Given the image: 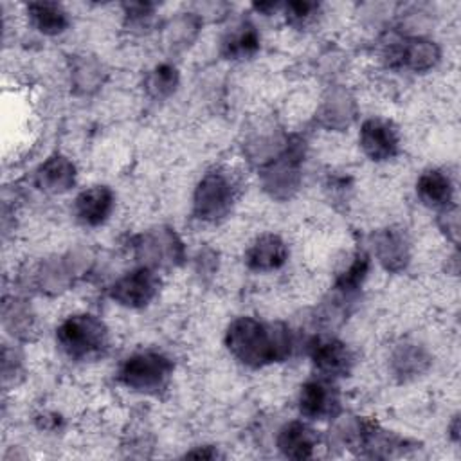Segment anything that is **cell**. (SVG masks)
Listing matches in <instances>:
<instances>
[{
  "label": "cell",
  "mask_w": 461,
  "mask_h": 461,
  "mask_svg": "<svg viewBox=\"0 0 461 461\" xmlns=\"http://www.w3.org/2000/svg\"><path fill=\"white\" fill-rule=\"evenodd\" d=\"M286 259V245L279 236L265 234L258 238L247 252V265L254 270L279 268Z\"/></svg>",
  "instance_id": "obj_10"
},
{
  "label": "cell",
  "mask_w": 461,
  "mask_h": 461,
  "mask_svg": "<svg viewBox=\"0 0 461 461\" xmlns=\"http://www.w3.org/2000/svg\"><path fill=\"white\" fill-rule=\"evenodd\" d=\"M148 85L155 95H167L176 85V70L169 65H160L149 76Z\"/></svg>",
  "instance_id": "obj_17"
},
{
  "label": "cell",
  "mask_w": 461,
  "mask_h": 461,
  "mask_svg": "<svg viewBox=\"0 0 461 461\" xmlns=\"http://www.w3.org/2000/svg\"><path fill=\"white\" fill-rule=\"evenodd\" d=\"M112 203V191L104 185H95L76 198V214L86 225H99L108 218Z\"/></svg>",
  "instance_id": "obj_9"
},
{
  "label": "cell",
  "mask_w": 461,
  "mask_h": 461,
  "mask_svg": "<svg viewBox=\"0 0 461 461\" xmlns=\"http://www.w3.org/2000/svg\"><path fill=\"white\" fill-rule=\"evenodd\" d=\"M360 144L373 160H385L398 149V133L389 121L369 119L362 124Z\"/></svg>",
  "instance_id": "obj_8"
},
{
  "label": "cell",
  "mask_w": 461,
  "mask_h": 461,
  "mask_svg": "<svg viewBox=\"0 0 461 461\" xmlns=\"http://www.w3.org/2000/svg\"><path fill=\"white\" fill-rule=\"evenodd\" d=\"M173 371V364L160 353H137L122 364L119 371V380L142 393H155L164 387L169 375Z\"/></svg>",
  "instance_id": "obj_3"
},
{
  "label": "cell",
  "mask_w": 461,
  "mask_h": 461,
  "mask_svg": "<svg viewBox=\"0 0 461 461\" xmlns=\"http://www.w3.org/2000/svg\"><path fill=\"white\" fill-rule=\"evenodd\" d=\"M259 38L252 25L243 23L232 31L223 41V52L227 58H245L258 50Z\"/></svg>",
  "instance_id": "obj_16"
},
{
  "label": "cell",
  "mask_w": 461,
  "mask_h": 461,
  "mask_svg": "<svg viewBox=\"0 0 461 461\" xmlns=\"http://www.w3.org/2000/svg\"><path fill=\"white\" fill-rule=\"evenodd\" d=\"M301 414L312 420H324L339 411V391L337 387L321 378L310 380L303 385L299 394Z\"/></svg>",
  "instance_id": "obj_5"
},
{
  "label": "cell",
  "mask_w": 461,
  "mask_h": 461,
  "mask_svg": "<svg viewBox=\"0 0 461 461\" xmlns=\"http://www.w3.org/2000/svg\"><path fill=\"white\" fill-rule=\"evenodd\" d=\"M74 178V167L70 166V162H67L61 157H54L50 158L45 166H41L40 173H38V182L41 185V189H50V191H61L67 189L70 185Z\"/></svg>",
  "instance_id": "obj_15"
},
{
  "label": "cell",
  "mask_w": 461,
  "mask_h": 461,
  "mask_svg": "<svg viewBox=\"0 0 461 461\" xmlns=\"http://www.w3.org/2000/svg\"><path fill=\"white\" fill-rule=\"evenodd\" d=\"M310 355L315 367L324 376H344L349 373L353 357L344 342L333 337H317L310 344Z\"/></svg>",
  "instance_id": "obj_6"
},
{
  "label": "cell",
  "mask_w": 461,
  "mask_h": 461,
  "mask_svg": "<svg viewBox=\"0 0 461 461\" xmlns=\"http://www.w3.org/2000/svg\"><path fill=\"white\" fill-rule=\"evenodd\" d=\"M232 202V182L223 173H209L196 189L194 207L200 218L216 220L227 212Z\"/></svg>",
  "instance_id": "obj_4"
},
{
  "label": "cell",
  "mask_w": 461,
  "mask_h": 461,
  "mask_svg": "<svg viewBox=\"0 0 461 461\" xmlns=\"http://www.w3.org/2000/svg\"><path fill=\"white\" fill-rule=\"evenodd\" d=\"M315 9H317V4L313 2H292L286 5V18L290 20V23L301 25L313 16Z\"/></svg>",
  "instance_id": "obj_19"
},
{
  "label": "cell",
  "mask_w": 461,
  "mask_h": 461,
  "mask_svg": "<svg viewBox=\"0 0 461 461\" xmlns=\"http://www.w3.org/2000/svg\"><path fill=\"white\" fill-rule=\"evenodd\" d=\"M367 256L366 254H357L355 261L349 265V268L344 272V276L339 279V286L342 290H353L360 285V281L364 279L366 272H367Z\"/></svg>",
  "instance_id": "obj_18"
},
{
  "label": "cell",
  "mask_w": 461,
  "mask_h": 461,
  "mask_svg": "<svg viewBox=\"0 0 461 461\" xmlns=\"http://www.w3.org/2000/svg\"><path fill=\"white\" fill-rule=\"evenodd\" d=\"M279 448L286 457L292 459H306L312 456L315 447V434L310 427L301 421L288 423L277 439Z\"/></svg>",
  "instance_id": "obj_11"
},
{
  "label": "cell",
  "mask_w": 461,
  "mask_h": 461,
  "mask_svg": "<svg viewBox=\"0 0 461 461\" xmlns=\"http://www.w3.org/2000/svg\"><path fill=\"white\" fill-rule=\"evenodd\" d=\"M438 49L432 41L427 40H409L402 47L393 49L391 63L407 65L414 70H425L432 67L438 59Z\"/></svg>",
  "instance_id": "obj_12"
},
{
  "label": "cell",
  "mask_w": 461,
  "mask_h": 461,
  "mask_svg": "<svg viewBox=\"0 0 461 461\" xmlns=\"http://www.w3.org/2000/svg\"><path fill=\"white\" fill-rule=\"evenodd\" d=\"M418 196L432 207L448 205L452 200V182L450 178L439 169L425 171L416 184Z\"/></svg>",
  "instance_id": "obj_13"
},
{
  "label": "cell",
  "mask_w": 461,
  "mask_h": 461,
  "mask_svg": "<svg viewBox=\"0 0 461 461\" xmlns=\"http://www.w3.org/2000/svg\"><path fill=\"white\" fill-rule=\"evenodd\" d=\"M157 292V277L149 268H137L112 286V297L126 306H144Z\"/></svg>",
  "instance_id": "obj_7"
},
{
  "label": "cell",
  "mask_w": 461,
  "mask_h": 461,
  "mask_svg": "<svg viewBox=\"0 0 461 461\" xmlns=\"http://www.w3.org/2000/svg\"><path fill=\"white\" fill-rule=\"evenodd\" d=\"M56 339L70 358L85 360L103 353L106 348V328L94 315H72L61 322Z\"/></svg>",
  "instance_id": "obj_2"
},
{
  "label": "cell",
  "mask_w": 461,
  "mask_h": 461,
  "mask_svg": "<svg viewBox=\"0 0 461 461\" xmlns=\"http://www.w3.org/2000/svg\"><path fill=\"white\" fill-rule=\"evenodd\" d=\"M229 349L245 364L263 366L290 351V339L277 326H265L250 317L236 319L227 331Z\"/></svg>",
  "instance_id": "obj_1"
},
{
  "label": "cell",
  "mask_w": 461,
  "mask_h": 461,
  "mask_svg": "<svg viewBox=\"0 0 461 461\" xmlns=\"http://www.w3.org/2000/svg\"><path fill=\"white\" fill-rule=\"evenodd\" d=\"M29 14L36 29L43 34H59L68 25L65 9L56 2H32L29 4Z\"/></svg>",
  "instance_id": "obj_14"
}]
</instances>
